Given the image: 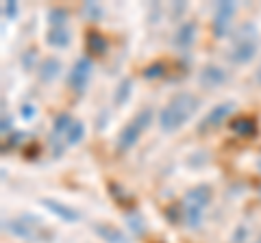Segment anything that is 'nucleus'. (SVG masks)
Returning <instances> with one entry per match:
<instances>
[{
  "mask_svg": "<svg viewBox=\"0 0 261 243\" xmlns=\"http://www.w3.org/2000/svg\"><path fill=\"white\" fill-rule=\"evenodd\" d=\"M198 111V98L194 94H176L159 113V128L163 133H176Z\"/></svg>",
  "mask_w": 261,
  "mask_h": 243,
  "instance_id": "f257e3e1",
  "label": "nucleus"
},
{
  "mask_svg": "<svg viewBox=\"0 0 261 243\" xmlns=\"http://www.w3.org/2000/svg\"><path fill=\"white\" fill-rule=\"evenodd\" d=\"M5 232L13 234L22 241H31V243H44V241H53L55 234L48 228L44 222H39L35 215H24L18 220H5L3 222Z\"/></svg>",
  "mask_w": 261,
  "mask_h": 243,
  "instance_id": "f03ea898",
  "label": "nucleus"
},
{
  "mask_svg": "<svg viewBox=\"0 0 261 243\" xmlns=\"http://www.w3.org/2000/svg\"><path fill=\"white\" fill-rule=\"evenodd\" d=\"M255 54H257V28L246 22L233 33L228 61L235 63V66H244V63L252 61Z\"/></svg>",
  "mask_w": 261,
  "mask_h": 243,
  "instance_id": "7ed1b4c3",
  "label": "nucleus"
},
{
  "mask_svg": "<svg viewBox=\"0 0 261 243\" xmlns=\"http://www.w3.org/2000/svg\"><path fill=\"white\" fill-rule=\"evenodd\" d=\"M209 202H211V187L209 185H198V187H194L185 193L181 217L190 228H198L200 226L202 213H205V208L209 206Z\"/></svg>",
  "mask_w": 261,
  "mask_h": 243,
  "instance_id": "20e7f679",
  "label": "nucleus"
},
{
  "mask_svg": "<svg viewBox=\"0 0 261 243\" xmlns=\"http://www.w3.org/2000/svg\"><path fill=\"white\" fill-rule=\"evenodd\" d=\"M150 122H152V109H142V111L137 113V115L120 131L118 141H116V148H118L120 152L130 150L137 141H140V137L144 135L146 128L150 126Z\"/></svg>",
  "mask_w": 261,
  "mask_h": 243,
  "instance_id": "39448f33",
  "label": "nucleus"
},
{
  "mask_svg": "<svg viewBox=\"0 0 261 243\" xmlns=\"http://www.w3.org/2000/svg\"><path fill=\"white\" fill-rule=\"evenodd\" d=\"M92 72H94V63H92L89 56H81V59H76V63L72 66V72H70V87L74 89L76 94H83L87 89V85H89Z\"/></svg>",
  "mask_w": 261,
  "mask_h": 243,
  "instance_id": "423d86ee",
  "label": "nucleus"
},
{
  "mask_svg": "<svg viewBox=\"0 0 261 243\" xmlns=\"http://www.w3.org/2000/svg\"><path fill=\"white\" fill-rule=\"evenodd\" d=\"M235 11H238V7L231 0L218 3L216 13H214V35L216 37H226V33L231 31V20L235 18Z\"/></svg>",
  "mask_w": 261,
  "mask_h": 243,
  "instance_id": "0eeeda50",
  "label": "nucleus"
},
{
  "mask_svg": "<svg viewBox=\"0 0 261 243\" xmlns=\"http://www.w3.org/2000/svg\"><path fill=\"white\" fill-rule=\"evenodd\" d=\"M39 204H42L46 210H50L55 217H59L61 222L74 224V222L81 220V215H79V210H76V208H72V206H68V204H63V202H59V200L42 198V200H39Z\"/></svg>",
  "mask_w": 261,
  "mask_h": 243,
  "instance_id": "6e6552de",
  "label": "nucleus"
},
{
  "mask_svg": "<svg viewBox=\"0 0 261 243\" xmlns=\"http://www.w3.org/2000/svg\"><path fill=\"white\" fill-rule=\"evenodd\" d=\"M235 111V104L233 102H222V104H218V107H214L211 109L207 115H205V119L200 122V126H198V131L200 133H207L209 128H216V126H220L222 122L231 115V113Z\"/></svg>",
  "mask_w": 261,
  "mask_h": 243,
  "instance_id": "1a4fd4ad",
  "label": "nucleus"
},
{
  "mask_svg": "<svg viewBox=\"0 0 261 243\" xmlns=\"http://www.w3.org/2000/svg\"><path fill=\"white\" fill-rule=\"evenodd\" d=\"M196 35H198V26H196V22L187 20L176 28L174 46L178 48V50H190V48L194 46V42H196Z\"/></svg>",
  "mask_w": 261,
  "mask_h": 243,
  "instance_id": "9d476101",
  "label": "nucleus"
},
{
  "mask_svg": "<svg viewBox=\"0 0 261 243\" xmlns=\"http://www.w3.org/2000/svg\"><path fill=\"white\" fill-rule=\"evenodd\" d=\"M198 83L205 89H216L226 83V72L218 66H205L198 74Z\"/></svg>",
  "mask_w": 261,
  "mask_h": 243,
  "instance_id": "9b49d317",
  "label": "nucleus"
},
{
  "mask_svg": "<svg viewBox=\"0 0 261 243\" xmlns=\"http://www.w3.org/2000/svg\"><path fill=\"white\" fill-rule=\"evenodd\" d=\"M94 232L107 243H130V239L126 237V234L120 228H116V226H111V224L98 222V224H94Z\"/></svg>",
  "mask_w": 261,
  "mask_h": 243,
  "instance_id": "f8f14e48",
  "label": "nucleus"
},
{
  "mask_svg": "<svg viewBox=\"0 0 261 243\" xmlns=\"http://www.w3.org/2000/svg\"><path fill=\"white\" fill-rule=\"evenodd\" d=\"M61 61L57 59V56H48L39 63V80H44V83H53V80L61 74Z\"/></svg>",
  "mask_w": 261,
  "mask_h": 243,
  "instance_id": "ddd939ff",
  "label": "nucleus"
},
{
  "mask_svg": "<svg viewBox=\"0 0 261 243\" xmlns=\"http://www.w3.org/2000/svg\"><path fill=\"white\" fill-rule=\"evenodd\" d=\"M231 131L240 137H250L257 133V122L248 117V115H242V117H235L231 122Z\"/></svg>",
  "mask_w": 261,
  "mask_h": 243,
  "instance_id": "4468645a",
  "label": "nucleus"
},
{
  "mask_svg": "<svg viewBox=\"0 0 261 243\" xmlns=\"http://www.w3.org/2000/svg\"><path fill=\"white\" fill-rule=\"evenodd\" d=\"M107 50H109L107 39H105L100 33H96V31H89L87 33V52L96 54V56H102V54H107Z\"/></svg>",
  "mask_w": 261,
  "mask_h": 243,
  "instance_id": "2eb2a0df",
  "label": "nucleus"
},
{
  "mask_svg": "<svg viewBox=\"0 0 261 243\" xmlns=\"http://www.w3.org/2000/svg\"><path fill=\"white\" fill-rule=\"evenodd\" d=\"M46 42L53 48H68L72 44V33L65 26L63 28H50L46 35Z\"/></svg>",
  "mask_w": 261,
  "mask_h": 243,
  "instance_id": "dca6fc26",
  "label": "nucleus"
},
{
  "mask_svg": "<svg viewBox=\"0 0 261 243\" xmlns=\"http://www.w3.org/2000/svg\"><path fill=\"white\" fill-rule=\"evenodd\" d=\"M109 193H111V200L116 202L118 206L130 208V204H133V196H130V193L118 183H109Z\"/></svg>",
  "mask_w": 261,
  "mask_h": 243,
  "instance_id": "f3484780",
  "label": "nucleus"
},
{
  "mask_svg": "<svg viewBox=\"0 0 261 243\" xmlns=\"http://www.w3.org/2000/svg\"><path fill=\"white\" fill-rule=\"evenodd\" d=\"M130 92H133V83H130V78H122L120 85L116 87V94H113V102H116V107H124L130 98Z\"/></svg>",
  "mask_w": 261,
  "mask_h": 243,
  "instance_id": "a211bd4d",
  "label": "nucleus"
},
{
  "mask_svg": "<svg viewBox=\"0 0 261 243\" xmlns=\"http://www.w3.org/2000/svg\"><path fill=\"white\" fill-rule=\"evenodd\" d=\"M74 122H76V119H72L70 113H61V115H57V119H55V126H53V135H55V137L68 135Z\"/></svg>",
  "mask_w": 261,
  "mask_h": 243,
  "instance_id": "6ab92c4d",
  "label": "nucleus"
},
{
  "mask_svg": "<svg viewBox=\"0 0 261 243\" xmlns=\"http://www.w3.org/2000/svg\"><path fill=\"white\" fill-rule=\"evenodd\" d=\"M126 224H128V228L130 232L135 234V237H140V234H144L146 230V224H144V217L140 213H135V210H130V213L126 215Z\"/></svg>",
  "mask_w": 261,
  "mask_h": 243,
  "instance_id": "aec40b11",
  "label": "nucleus"
},
{
  "mask_svg": "<svg viewBox=\"0 0 261 243\" xmlns=\"http://www.w3.org/2000/svg\"><path fill=\"white\" fill-rule=\"evenodd\" d=\"M83 137H85V124L83 122H74L70 128V133L65 135V141H68V145H76L83 141Z\"/></svg>",
  "mask_w": 261,
  "mask_h": 243,
  "instance_id": "412c9836",
  "label": "nucleus"
},
{
  "mask_svg": "<svg viewBox=\"0 0 261 243\" xmlns=\"http://www.w3.org/2000/svg\"><path fill=\"white\" fill-rule=\"evenodd\" d=\"M48 22L53 24V28H63L65 22H68V11L61 9V7H55V9L48 11Z\"/></svg>",
  "mask_w": 261,
  "mask_h": 243,
  "instance_id": "4be33fe9",
  "label": "nucleus"
},
{
  "mask_svg": "<svg viewBox=\"0 0 261 243\" xmlns=\"http://www.w3.org/2000/svg\"><path fill=\"white\" fill-rule=\"evenodd\" d=\"M163 74H166V63H163V61H154V63H150V66L144 70V78H148V80L161 78Z\"/></svg>",
  "mask_w": 261,
  "mask_h": 243,
  "instance_id": "5701e85b",
  "label": "nucleus"
},
{
  "mask_svg": "<svg viewBox=\"0 0 261 243\" xmlns=\"http://www.w3.org/2000/svg\"><path fill=\"white\" fill-rule=\"evenodd\" d=\"M35 63H37V50L35 48H29V50L22 54V68L27 72H31L33 68H35Z\"/></svg>",
  "mask_w": 261,
  "mask_h": 243,
  "instance_id": "b1692460",
  "label": "nucleus"
},
{
  "mask_svg": "<svg viewBox=\"0 0 261 243\" xmlns=\"http://www.w3.org/2000/svg\"><path fill=\"white\" fill-rule=\"evenodd\" d=\"M3 13H5L7 20H15V18H18V13H20L18 3H15V0H7L5 7H3Z\"/></svg>",
  "mask_w": 261,
  "mask_h": 243,
  "instance_id": "393cba45",
  "label": "nucleus"
},
{
  "mask_svg": "<svg viewBox=\"0 0 261 243\" xmlns=\"http://www.w3.org/2000/svg\"><path fill=\"white\" fill-rule=\"evenodd\" d=\"M100 13H102L100 5H96V3H85V15H87L89 20H98V18H100Z\"/></svg>",
  "mask_w": 261,
  "mask_h": 243,
  "instance_id": "a878e982",
  "label": "nucleus"
},
{
  "mask_svg": "<svg viewBox=\"0 0 261 243\" xmlns=\"http://www.w3.org/2000/svg\"><path fill=\"white\" fill-rule=\"evenodd\" d=\"M24 133H13L9 139H7V143H5V150H13V148H18V145L22 143V139H24Z\"/></svg>",
  "mask_w": 261,
  "mask_h": 243,
  "instance_id": "bb28decb",
  "label": "nucleus"
},
{
  "mask_svg": "<svg viewBox=\"0 0 261 243\" xmlns=\"http://www.w3.org/2000/svg\"><path fill=\"white\" fill-rule=\"evenodd\" d=\"M50 145H53V157L55 159H59L61 155H63V143L59 141V137H50Z\"/></svg>",
  "mask_w": 261,
  "mask_h": 243,
  "instance_id": "cd10ccee",
  "label": "nucleus"
},
{
  "mask_svg": "<svg viewBox=\"0 0 261 243\" xmlns=\"http://www.w3.org/2000/svg\"><path fill=\"white\" fill-rule=\"evenodd\" d=\"M20 115L24 117V119H33L37 115V109L33 107V104H22V109H20Z\"/></svg>",
  "mask_w": 261,
  "mask_h": 243,
  "instance_id": "c85d7f7f",
  "label": "nucleus"
},
{
  "mask_svg": "<svg viewBox=\"0 0 261 243\" xmlns=\"http://www.w3.org/2000/svg\"><path fill=\"white\" fill-rule=\"evenodd\" d=\"M0 131H3L5 135L11 131V117H7V115H3V126H0Z\"/></svg>",
  "mask_w": 261,
  "mask_h": 243,
  "instance_id": "c756f323",
  "label": "nucleus"
},
{
  "mask_svg": "<svg viewBox=\"0 0 261 243\" xmlns=\"http://www.w3.org/2000/svg\"><path fill=\"white\" fill-rule=\"evenodd\" d=\"M257 80H259V83H261V68L257 70Z\"/></svg>",
  "mask_w": 261,
  "mask_h": 243,
  "instance_id": "7c9ffc66",
  "label": "nucleus"
},
{
  "mask_svg": "<svg viewBox=\"0 0 261 243\" xmlns=\"http://www.w3.org/2000/svg\"><path fill=\"white\" fill-rule=\"evenodd\" d=\"M255 243H261V237H259V239H257V241H255Z\"/></svg>",
  "mask_w": 261,
  "mask_h": 243,
  "instance_id": "2f4dec72",
  "label": "nucleus"
},
{
  "mask_svg": "<svg viewBox=\"0 0 261 243\" xmlns=\"http://www.w3.org/2000/svg\"><path fill=\"white\" fill-rule=\"evenodd\" d=\"M259 169H261V159H259Z\"/></svg>",
  "mask_w": 261,
  "mask_h": 243,
  "instance_id": "473e14b6",
  "label": "nucleus"
}]
</instances>
